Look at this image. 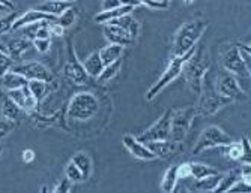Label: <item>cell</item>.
Instances as JSON below:
<instances>
[{
	"label": "cell",
	"mask_w": 251,
	"mask_h": 193,
	"mask_svg": "<svg viewBox=\"0 0 251 193\" xmlns=\"http://www.w3.org/2000/svg\"><path fill=\"white\" fill-rule=\"evenodd\" d=\"M208 29V21L204 18H194L184 22L173 38V56H184L200 41Z\"/></svg>",
	"instance_id": "cell-1"
},
{
	"label": "cell",
	"mask_w": 251,
	"mask_h": 193,
	"mask_svg": "<svg viewBox=\"0 0 251 193\" xmlns=\"http://www.w3.org/2000/svg\"><path fill=\"white\" fill-rule=\"evenodd\" d=\"M209 70V57L206 54V50L201 48V50H196L191 57L184 63L182 66V74H184L187 83L190 84L191 90L194 93H200L203 78L208 74Z\"/></svg>",
	"instance_id": "cell-2"
},
{
	"label": "cell",
	"mask_w": 251,
	"mask_h": 193,
	"mask_svg": "<svg viewBox=\"0 0 251 193\" xmlns=\"http://www.w3.org/2000/svg\"><path fill=\"white\" fill-rule=\"evenodd\" d=\"M100 111V101L94 93L81 91L73 96L66 107V117L75 122H87Z\"/></svg>",
	"instance_id": "cell-3"
},
{
	"label": "cell",
	"mask_w": 251,
	"mask_h": 193,
	"mask_svg": "<svg viewBox=\"0 0 251 193\" xmlns=\"http://www.w3.org/2000/svg\"><path fill=\"white\" fill-rule=\"evenodd\" d=\"M194 51H196V46L191 48V50H190L187 54H184V56H173V57H172V60L169 62L166 70L163 72V75L159 77V80H158L155 84H152L151 88L148 90V93H146V99H148V101L155 99L159 91L164 90L170 83H173V81L182 74V66H184V63L191 57V54H193Z\"/></svg>",
	"instance_id": "cell-4"
},
{
	"label": "cell",
	"mask_w": 251,
	"mask_h": 193,
	"mask_svg": "<svg viewBox=\"0 0 251 193\" xmlns=\"http://www.w3.org/2000/svg\"><path fill=\"white\" fill-rule=\"evenodd\" d=\"M233 104L232 99L226 98V96L220 94L214 90H211L208 86L201 84V90L199 93V102L196 107V115L199 117H211L217 114L224 107Z\"/></svg>",
	"instance_id": "cell-5"
},
{
	"label": "cell",
	"mask_w": 251,
	"mask_h": 193,
	"mask_svg": "<svg viewBox=\"0 0 251 193\" xmlns=\"http://www.w3.org/2000/svg\"><path fill=\"white\" fill-rule=\"evenodd\" d=\"M196 108L188 107L182 108L177 111H172V118H170V141L173 144H180L184 142L187 138L190 128L196 118Z\"/></svg>",
	"instance_id": "cell-6"
},
{
	"label": "cell",
	"mask_w": 251,
	"mask_h": 193,
	"mask_svg": "<svg viewBox=\"0 0 251 193\" xmlns=\"http://www.w3.org/2000/svg\"><path fill=\"white\" fill-rule=\"evenodd\" d=\"M233 139L230 135H227L221 128L218 126H208L204 128L201 135L199 136L196 146L193 149V154H199L201 151H206L215 147H226Z\"/></svg>",
	"instance_id": "cell-7"
},
{
	"label": "cell",
	"mask_w": 251,
	"mask_h": 193,
	"mask_svg": "<svg viewBox=\"0 0 251 193\" xmlns=\"http://www.w3.org/2000/svg\"><path fill=\"white\" fill-rule=\"evenodd\" d=\"M215 91L226 96V98L235 101H245L247 94L245 91L241 88L239 83H238V77H235L233 74L227 70H221L218 72V75L215 78Z\"/></svg>",
	"instance_id": "cell-8"
},
{
	"label": "cell",
	"mask_w": 251,
	"mask_h": 193,
	"mask_svg": "<svg viewBox=\"0 0 251 193\" xmlns=\"http://www.w3.org/2000/svg\"><path fill=\"white\" fill-rule=\"evenodd\" d=\"M63 75L70 81H73L75 86H83L89 80V75L86 74L83 63H80L77 59V54L74 51V46H73L71 41L68 43V62L63 67Z\"/></svg>",
	"instance_id": "cell-9"
},
{
	"label": "cell",
	"mask_w": 251,
	"mask_h": 193,
	"mask_svg": "<svg viewBox=\"0 0 251 193\" xmlns=\"http://www.w3.org/2000/svg\"><path fill=\"white\" fill-rule=\"evenodd\" d=\"M170 118H172V109H166L164 114L156 120V123H153L143 133H140L137 136V139L142 142L169 139L170 138Z\"/></svg>",
	"instance_id": "cell-10"
},
{
	"label": "cell",
	"mask_w": 251,
	"mask_h": 193,
	"mask_svg": "<svg viewBox=\"0 0 251 193\" xmlns=\"http://www.w3.org/2000/svg\"><path fill=\"white\" fill-rule=\"evenodd\" d=\"M221 64H223V69L230 72L235 77H239V78H250V72L244 63V60L241 59V54L238 51V46H232L229 48L221 57Z\"/></svg>",
	"instance_id": "cell-11"
},
{
	"label": "cell",
	"mask_w": 251,
	"mask_h": 193,
	"mask_svg": "<svg viewBox=\"0 0 251 193\" xmlns=\"http://www.w3.org/2000/svg\"><path fill=\"white\" fill-rule=\"evenodd\" d=\"M11 70L23 75L26 80H42V81H47V83L53 81L51 72L45 67L42 63H38V62H29V63L17 64V66H12Z\"/></svg>",
	"instance_id": "cell-12"
},
{
	"label": "cell",
	"mask_w": 251,
	"mask_h": 193,
	"mask_svg": "<svg viewBox=\"0 0 251 193\" xmlns=\"http://www.w3.org/2000/svg\"><path fill=\"white\" fill-rule=\"evenodd\" d=\"M122 144H124V147L131 153V156H134L135 159H140V160H155L156 156L148 149V146L145 142L139 141L135 136L132 135H125L122 138Z\"/></svg>",
	"instance_id": "cell-13"
},
{
	"label": "cell",
	"mask_w": 251,
	"mask_h": 193,
	"mask_svg": "<svg viewBox=\"0 0 251 193\" xmlns=\"http://www.w3.org/2000/svg\"><path fill=\"white\" fill-rule=\"evenodd\" d=\"M54 20H56V17H53L50 14H45L42 11H38L36 8L35 9H29L23 15L15 18V21L12 24V30L23 29V27L29 26V24H35V22H39V21H54Z\"/></svg>",
	"instance_id": "cell-14"
},
{
	"label": "cell",
	"mask_w": 251,
	"mask_h": 193,
	"mask_svg": "<svg viewBox=\"0 0 251 193\" xmlns=\"http://www.w3.org/2000/svg\"><path fill=\"white\" fill-rule=\"evenodd\" d=\"M104 35L110 43H116V45H122V46L131 45L134 41L126 30H124L122 27L116 26V24H111V22L104 24Z\"/></svg>",
	"instance_id": "cell-15"
},
{
	"label": "cell",
	"mask_w": 251,
	"mask_h": 193,
	"mask_svg": "<svg viewBox=\"0 0 251 193\" xmlns=\"http://www.w3.org/2000/svg\"><path fill=\"white\" fill-rule=\"evenodd\" d=\"M148 149L158 157H169L175 151V144L170 139H161V141H148L145 142Z\"/></svg>",
	"instance_id": "cell-16"
},
{
	"label": "cell",
	"mask_w": 251,
	"mask_h": 193,
	"mask_svg": "<svg viewBox=\"0 0 251 193\" xmlns=\"http://www.w3.org/2000/svg\"><path fill=\"white\" fill-rule=\"evenodd\" d=\"M83 67H84V70H86V74L89 75V78H98L100 74L102 72V67H104L102 60H101V57H100V51H95V53L90 54V56L84 60Z\"/></svg>",
	"instance_id": "cell-17"
},
{
	"label": "cell",
	"mask_w": 251,
	"mask_h": 193,
	"mask_svg": "<svg viewBox=\"0 0 251 193\" xmlns=\"http://www.w3.org/2000/svg\"><path fill=\"white\" fill-rule=\"evenodd\" d=\"M32 46V42L29 39H25V38H21V39H14L11 41L6 48H8V54L14 59V60H20L23 56H25L27 51H29V48Z\"/></svg>",
	"instance_id": "cell-18"
},
{
	"label": "cell",
	"mask_w": 251,
	"mask_h": 193,
	"mask_svg": "<svg viewBox=\"0 0 251 193\" xmlns=\"http://www.w3.org/2000/svg\"><path fill=\"white\" fill-rule=\"evenodd\" d=\"M70 6H71V3L66 2V0H47V2H44L39 6H36V9L42 11L45 14H50L53 17H59Z\"/></svg>",
	"instance_id": "cell-19"
},
{
	"label": "cell",
	"mask_w": 251,
	"mask_h": 193,
	"mask_svg": "<svg viewBox=\"0 0 251 193\" xmlns=\"http://www.w3.org/2000/svg\"><path fill=\"white\" fill-rule=\"evenodd\" d=\"M124 48L122 45H116V43H108L107 46L101 48L100 50V57L102 60V64L107 66L113 62H116L118 59L122 57L124 54Z\"/></svg>",
	"instance_id": "cell-20"
},
{
	"label": "cell",
	"mask_w": 251,
	"mask_h": 193,
	"mask_svg": "<svg viewBox=\"0 0 251 193\" xmlns=\"http://www.w3.org/2000/svg\"><path fill=\"white\" fill-rule=\"evenodd\" d=\"M132 6H126V5H121L115 9H108V11H101L97 17H95V21L100 22V24H105V22H110L113 20H116L122 15H126L129 12H132Z\"/></svg>",
	"instance_id": "cell-21"
},
{
	"label": "cell",
	"mask_w": 251,
	"mask_h": 193,
	"mask_svg": "<svg viewBox=\"0 0 251 193\" xmlns=\"http://www.w3.org/2000/svg\"><path fill=\"white\" fill-rule=\"evenodd\" d=\"M110 22H111V24H116V26H119V27H122L124 30H126V32L131 35L132 39H135L137 36H139L140 26H139V22H137V21L131 17V14L122 15V17H119V18H116V20H113V21H110Z\"/></svg>",
	"instance_id": "cell-22"
},
{
	"label": "cell",
	"mask_w": 251,
	"mask_h": 193,
	"mask_svg": "<svg viewBox=\"0 0 251 193\" xmlns=\"http://www.w3.org/2000/svg\"><path fill=\"white\" fill-rule=\"evenodd\" d=\"M71 160L75 163V166L81 171L83 178L87 180L90 177V174H92V159H90V156L87 153H84V151H78V153H75L73 156Z\"/></svg>",
	"instance_id": "cell-23"
},
{
	"label": "cell",
	"mask_w": 251,
	"mask_h": 193,
	"mask_svg": "<svg viewBox=\"0 0 251 193\" xmlns=\"http://www.w3.org/2000/svg\"><path fill=\"white\" fill-rule=\"evenodd\" d=\"M2 80H3V81H2L3 87L8 88V90L21 88V87L27 86V83H29V80H26L25 77L20 75V74H17V72H14V70L6 72V74L2 77Z\"/></svg>",
	"instance_id": "cell-24"
},
{
	"label": "cell",
	"mask_w": 251,
	"mask_h": 193,
	"mask_svg": "<svg viewBox=\"0 0 251 193\" xmlns=\"http://www.w3.org/2000/svg\"><path fill=\"white\" fill-rule=\"evenodd\" d=\"M238 180H241V170H232L227 174L221 175L214 192H229Z\"/></svg>",
	"instance_id": "cell-25"
},
{
	"label": "cell",
	"mask_w": 251,
	"mask_h": 193,
	"mask_svg": "<svg viewBox=\"0 0 251 193\" xmlns=\"http://www.w3.org/2000/svg\"><path fill=\"white\" fill-rule=\"evenodd\" d=\"M27 88H29L30 94L38 101V104H41L42 99L49 93V83L47 81H42V80H29Z\"/></svg>",
	"instance_id": "cell-26"
},
{
	"label": "cell",
	"mask_w": 251,
	"mask_h": 193,
	"mask_svg": "<svg viewBox=\"0 0 251 193\" xmlns=\"http://www.w3.org/2000/svg\"><path fill=\"white\" fill-rule=\"evenodd\" d=\"M177 181H179V177H177V165H172L169 170L166 171L164 177H163V181H161V190L163 192H173L177 186Z\"/></svg>",
	"instance_id": "cell-27"
},
{
	"label": "cell",
	"mask_w": 251,
	"mask_h": 193,
	"mask_svg": "<svg viewBox=\"0 0 251 193\" xmlns=\"http://www.w3.org/2000/svg\"><path fill=\"white\" fill-rule=\"evenodd\" d=\"M214 174H218V171L211 166H208V165L197 163V162L190 163V177H193L194 180H201L204 177H209Z\"/></svg>",
	"instance_id": "cell-28"
},
{
	"label": "cell",
	"mask_w": 251,
	"mask_h": 193,
	"mask_svg": "<svg viewBox=\"0 0 251 193\" xmlns=\"http://www.w3.org/2000/svg\"><path fill=\"white\" fill-rule=\"evenodd\" d=\"M121 67H122V57L118 59L116 62H113V63L104 66L102 67V72H101L100 77L97 80L100 83H108V81H111L121 72Z\"/></svg>",
	"instance_id": "cell-29"
},
{
	"label": "cell",
	"mask_w": 251,
	"mask_h": 193,
	"mask_svg": "<svg viewBox=\"0 0 251 193\" xmlns=\"http://www.w3.org/2000/svg\"><path fill=\"white\" fill-rule=\"evenodd\" d=\"M221 178V174H214L209 177H204L201 180H197V183L191 187V190H199V192H214L218 181Z\"/></svg>",
	"instance_id": "cell-30"
},
{
	"label": "cell",
	"mask_w": 251,
	"mask_h": 193,
	"mask_svg": "<svg viewBox=\"0 0 251 193\" xmlns=\"http://www.w3.org/2000/svg\"><path fill=\"white\" fill-rule=\"evenodd\" d=\"M75 21H77V11L73 6H70L65 12H62L59 17H56V22L60 24L65 30L70 29Z\"/></svg>",
	"instance_id": "cell-31"
},
{
	"label": "cell",
	"mask_w": 251,
	"mask_h": 193,
	"mask_svg": "<svg viewBox=\"0 0 251 193\" xmlns=\"http://www.w3.org/2000/svg\"><path fill=\"white\" fill-rule=\"evenodd\" d=\"M2 114H3V117H6V118L12 120V122H17L18 117H20V114H21V108H20V107L12 101V99L6 98V99L3 101Z\"/></svg>",
	"instance_id": "cell-32"
},
{
	"label": "cell",
	"mask_w": 251,
	"mask_h": 193,
	"mask_svg": "<svg viewBox=\"0 0 251 193\" xmlns=\"http://www.w3.org/2000/svg\"><path fill=\"white\" fill-rule=\"evenodd\" d=\"M226 156L230 160H244L245 157V151L241 142H230L226 146Z\"/></svg>",
	"instance_id": "cell-33"
},
{
	"label": "cell",
	"mask_w": 251,
	"mask_h": 193,
	"mask_svg": "<svg viewBox=\"0 0 251 193\" xmlns=\"http://www.w3.org/2000/svg\"><path fill=\"white\" fill-rule=\"evenodd\" d=\"M65 177L70 180L71 183H80V181H84L83 178V174L78 168L75 166V163L73 160H70V163L66 165L65 168Z\"/></svg>",
	"instance_id": "cell-34"
},
{
	"label": "cell",
	"mask_w": 251,
	"mask_h": 193,
	"mask_svg": "<svg viewBox=\"0 0 251 193\" xmlns=\"http://www.w3.org/2000/svg\"><path fill=\"white\" fill-rule=\"evenodd\" d=\"M17 18L15 12H11L5 17H0V35H6L12 30V24Z\"/></svg>",
	"instance_id": "cell-35"
},
{
	"label": "cell",
	"mask_w": 251,
	"mask_h": 193,
	"mask_svg": "<svg viewBox=\"0 0 251 193\" xmlns=\"http://www.w3.org/2000/svg\"><path fill=\"white\" fill-rule=\"evenodd\" d=\"M14 66V59L8 54L0 51V78H2L6 72H9Z\"/></svg>",
	"instance_id": "cell-36"
},
{
	"label": "cell",
	"mask_w": 251,
	"mask_h": 193,
	"mask_svg": "<svg viewBox=\"0 0 251 193\" xmlns=\"http://www.w3.org/2000/svg\"><path fill=\"white\" fill-rule=\"evenodd\" d=\"M15 128V122L6 118V117H0V139L6 138Z\"/></svg>",
	"instance_id": "cell-37"
},
{
	"label": "cell",
	"mask_w": 251,
	"mask_h": 193,
	"mask_svg": "<svg viewBox=\"0 0 251 193\" xmlns=\"http://www.w3.org/2000/svg\"><path fill=\"white\" fill-rule=\"evenodd\" d=\"M32 45L36 48V51L41 53V54H45L50 51V46H51V38L49 39H39V38H35L32 41Z\"/></svg>",
	"instance_id": "cell-38"
},
{
	"label": "cell",
	"mask_w": 251,
	"mask_h": 193,
	"mask_svg": "<svg viewBox=\"0 0 251 193\" xmlns=\"http://www.w3.org/2000/svg\"><path fill=\"white\" fill-rule=\"evenodd\" d=\"M238 51L241 54V59L244 60L245 66L248 70H251V50H250V46L248 45H242V43H238Z\"/></svg>",
	"instance_id": "cell-39"
},
{
	"label": "cell",
	"mask_w": 251,
	"mask_h": 193,
	"mask_svg": "<svg viewBox=\"0 0 251 193\" xmlns=\"http://www.w3.org/2000/svg\"><path fill=\"white\" fill-rule=\"evenodd\" d=\"M241 180L251 187V166L250 163H245L242 168H241Z\"/></svg>",
	"instance_id": "cell-40"
},
{
	"label": "cell",
	"mask_w": 251,
	"mask_h": 193,
	"mask_svg": "<svg viewBox=\"0 0 251 193\" xmlns=\"http://www.w3.org/2000/svg\"><path fill=\"white\" fill-rule=\"evenodd\" d=\"M177 177H179V180H185L190 177V163L177 165Z\"/></svg>",
	"instance_id": "cell-41"
},
{
	"label": "cell",
	"mask_w": 251,
	"mask_h": 193,
	"mask_svg": "<svg viewBox=\"0 0 251 193\" xmlns=\"http://www.w3.org/2000/svg\"><path fill=\"white\" fill-rule=\"evenodd\" d=\"M140 5H145L151 9H166L167 5L161 3V2H155V0H139Z\"/></svg>",
	"instance_id": "cell-42"
},
{
	"label": "cell",
	"mask_w": 251,
	"mask_h": 193,
	"mask_svg": "<svg viewBox=\"0 0 251 193\" xmlns=\"http://www.w3.org/2000/svg\"><path fill=\"white\" fill-rule=\"evenodd\" d=\"M71 184H73V183L65 177V178L56 186L54 192H70V190H71Z\"/></svg>",
	"instance_id": "cell-43"
},
{
	"label": "cell",
	"mask_w": 251,
	"mask_h": 193,
	"mask_svg": "<svg viewBox=\"0 0 251 193\" xmlns=\"http://www.w3.org/2000/svg\"><path fill=\"white\" fill-rule=\"evenodd\" d=\"M121 0H102V11H108V9H115L118 6H121Z\"/></svg>",
	"instance_id": "cell-44"
},
{
	"label": "cell",
	"mask_w": 251,
	"mask_h": 193,
	"mask_svg": "<svg viewBox=\"0 0 251 193\" xmlns=\"http://www.w3.org/2000/svg\"><path fill=\"white\" fill-rule=\"evenodd\" d=\"M50 32H51V36H63L65 35V29L60 26L57 22H50Z\"/></svg>",
	"instance_id": "cell-45"
},
{
	"label": "cell",
	"mask_w": 251,
	"mask_h": 193,
	"mask_svg": "<svg viewBox=\"0 0 251 193\" xmlns=\"http://www.w3.org/2000/svg\"><path fill=\"white\" fill-rule=\"evenodd\" d=\"M21 156H23V162H25V163H30V162L35 160V151L30 150V149H27V150L23 151Z\"/></svg>",
	"instance_id": "cell-46"
},
{
	"label": "cell",
	"mask_w": 251,
	"mask_h": 193,
	"mask_svg": "<svg viewBox=\"0 0 251 193\" xmlns=\"http://www.w3.org/2000/svg\"><path fill=\"white\" fill-rule=\"evenodd\" d=\"M122 5H126V6H132V8H137L140 6V2L139 0H121Z\"/></svg>",
	"instance_id": "cell-47"
},
{
	"label": "cell",
	"mask_w": 251,
	"mask_h": 193,
	"mask_svg": "<svg viewBox=\"0 0 251 193\" xmlns=\"http://www.w3.org/2000/svg\"><path fill=\"white\" fill-rule=\"evenodd\" d=\"M0 5L6 9H14V2L12 0H0Z\"/></svg>",
	"instance_id": "cell-48"
},
{
	"label": "cell",
	"mask_w": 251,
	"mask_h": 193,
	"mask_svg": "<svg viewBox=\"0 0 251 193\" xmlns=\"http://www.w3.org/2000/svg\"><path fill=\"white\" fill-rule=\"evenodd\" d=\"M0 51H3V53H8V48H6V43L0 41Z\"/></svg>",
	"instance_id": "cell-49"
},
{
	"label": "cell",
	"mask_w": 251,
	"mask_h": 193,
	"mask_svg": "<svg viewBox=\"0 0 251 193\" xmlns=\"http://www.w3.org/2000/svg\"><path fill=\"white\" fill-rule=\"evenodd\" d=\"M184 2H185L187 5H191V3L194 2V0H184Z\"/></svg>",
	"instance_id": "cell-50"
},
{
	"label": "cell",
	"mask_w": 251,
	"mask_h": 193,
	"mask_svg": "<svg viewBox=\"0 0 251 193\" xmlns=\"http://www.w3.org/2000/svg\"><path fill=\"white\" fill-rule=\"evenodd\" d=\"M155 2H161V3H164V0H155ZM166 5V3H164Z\"/></svg>",
	"instance_id": "cell-51"
},
{
	"label": "cell",
	"mask_w": 251,
	"mask_h": 193,
	"mask_svg": "<svg viewBox=\"0 0 251 193\" xmlns=\"http://www.w3.org/2000/svg\"><path fill=\"white\" fill-rule=\"evenodd\" d=\"M5 9H6V8H3L2 5H0V11H5Z\"/></svg>",
	"instance_id": "cell-52"
},
{
	"label": "cell",
	"mask_w": 251,
	"mask_h": 193,
	"mask_svg": "<svg viewBox=\"0 0 251 193\" xmlns=\"http://www.w3.org/2000/svg\"><path fill=\"white\" fill-rule=\"evenodd\" d=\"M66 2H70V3H73V2H75V0H66Z\"/></svg>",
	"instance_id": "cell-53"
},
{
	"label": "cell",
	"mask_w": 251,
	"mask_h": 193,
	"mask_svg": "<svg viewBox=\"0 0 251 193\" xmlns=\"http://www.w3.org/2000/svg\"><path fill=\"white\" fill-rule=\"evenodd\" d=\"M2 150H3V147H2V144H0V153H2Z\"/></svg>",
	"instance_id": "cell-54"
},
{
	"label": "cell",
	"mask_w": 251,
	"mask_h": 193,
	"mask_svg": "<svg viewBox=\"0 0 251 193\" xmlns=\"http://www.w3.org/2000/svg\"><path fill=\"white\" fill-rule=\"evenodd\" d=\"M169 2H170V0H164V3H166V5H169Z\"/></svg>",
	"instance_id": "cell-55"
}]
</instances>
